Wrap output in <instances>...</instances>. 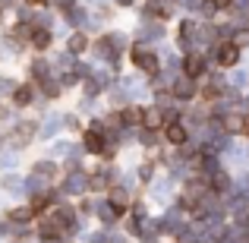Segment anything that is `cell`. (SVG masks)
Here are the masks:
<instances>
[{
  "instance_id": "cell-8",
  "label": "cell",
  "mask_w": 249,
  "mask_h": 243,
  "mask_svg": "<svg viewBox=\"0 0 249 243\" xmlns=\"http://www.w3.org/2000/svg\"><path fill=\"white\" fill-rule=\"evenodd\" d=\"M164 136H167V142H170V146H183V142H186V127L174 120V123H167Z\"/></svg>"
},
{
  "instance_id": "cell-2",
  "label": "cell",
  "mask_w": 249,
  "mask_h": 243,
  "mask_svg": "<svg viewBox=\"0 0 249 243\" xmlns=\"http://www.w3.org/2000/svg\"><path fill=\"white\" fill-rule=\"evenodd\" d=\"M104 133H98V127H91V130H85L82 133V146H85V152H91V155H104Z\"/></svg>"
},
{
  "instance_id": "cell-11",
  "label": "cell",
  "mask_w": 249,
  "mask_h": 243,
  "mask_svg": "<svg viewBox=\"0 0 249 243\" xmlns=\"http://www.w3.org/2000/svg\"><path fill=\"white\" fill-rule=\"evenodd\" d=\"M79 0H51V10H60V13H70Z\"/></svg>"
},
{
  "instance_id": "cell-1",
  "label": "cell",
  "mask_w": 249,
  "mask_h": 243,
  "mask_svg": "<svg viewBox=\"0 0 249 243\" xmlns=\"http://www.w3.org/2000/svg\"><path fill=\"white\" fill-rule=\"evenodd\" d=\"M133 63L139 70H145V73H158V57L152 54V51H145V48H133Z\"/></svg>"
},
{
  "instance_id": "cell-4",
  "label": "cell",
  "mask_w": 249,
  "mask_h": 243,
  "mask_svg": "<svg viewBox=\"0 0 249 243\" xmlns=\"http://www.w3.org/2000/svg\"><path fill=\"white\" fill-rule=\"evenodd\" d=\"M202 73H205V60H202L199 54H186V57H183V76H189V79H199Z\"/></svg>"
},
{
  "instance_id": "cell-9",
  "label": "cell",
  "mask_w": 249,
  "mask_h": 243,
  "mask_svg": "<svg viewBox=\"0 0 249 243\" xmlns=\"http://www.w3.org/2000/svg\"><path fill=\"white\" fill-rule=\"evenodd\" d=\"M221 123H224V130H227V133H246V130H249V123L243 120V117H237V114H227Z\"/></svg>"
},
{
  "instance_id": "cell-3",
  "label": "cell",
  "mask_w": 249,
  "mask_h": 243,
  "mask_svg": "<svg viewBox=\"0 0 249 243\" xmlns=\"http://www.w3.org/2000/svg\"><path fill=\"white\" fill-rule=\"evenodd\" d=\"M237 60H240V44L237 41L218 44V63H221V67H233Z\"/></svg>"
},
{
  "instance_id": "cell-5",
  "label": "cell",
  "mask_w": 249,
  "mask_h": 243,
  "mask_svg": "<svg viewBox=\"0 0 249 243\" xmlns=\"http://www.w3.org/2000/svg\"><path fill=\"white\" fill-rule=\"evenodd\" d=\"M51 41H54V32L51 29H41V25H35V32H32V38H29V44L35 51H44V48H51Z\"/></svg>"
},
{
  "instance_id": "cell-14",
  "label": "cell",
  "mask_w": 249,
  "mask_h": 243,
  "mask_svg": "<svg viewBox=\"0 0 249 243\" xmlns=\"http://www.w3.org/2000/svg\"><path fill=\"white\" fill-rule=\"evenodd\" d=\"M136 0H117V6H133Z\"/></svg>"
},
{
  "instance_id": "cell-12",
  "label": "cell",
  "mask_w": 249,
  "mask_h": 243,
  "mask_svg": "<svg viewBox=\"0 0 249 243\" xmlns=\"http://www.w3.org/2000/svg\"><path fill=\"white\" fill-rule=\"evenodd\" d=\"M25 6H32V10H51V0H25Z\"/></svg>"
},
{
  "instance_id": "cell-13",
  "label": "cell",
  "mask_w": 249,
  "mask_h": 243,
  "mask_svg": "<svg viewBox=\"0 0 249 243\" xmlns=\"http://www.w3.org/2000/svg\"><path fill=\"white\" fill-rule=\"evenodd\" d=\"M212 3H214V10H227V6H231L233 0H212Z\"/></svg>"
},
{
  "instance_id": "cell-7",
  "label": "cell",
  "mask_w": 249,
  "mask_h": 243,
  "mask_svg": "<svg viewBox=\"0 0 249 243\" xmlns=\"http://www.w3.org/2000/svg\"><path fill=\"white\" fill-rule=\"evenodd\" d=\"M67 51L73 57L85 54V51H89V35H85V32H73V35H70V41H67Z\"/></svg>"
},
{
  "instance_id": "cell-6",
  "label": "cell",
  "mask_w": 249,
  "mask_h": 243,
  "mask_svg": "<svg viewBox=\"0 0 249 243\" xmlns=\"http://www.w3.org/2000/svg\"><path fill=\"white\" fill-rule=\"evenodd\" d=\"M196 79H189V76H183L180 82H174V98H180V101H189V98L196 95Z\"/></svg>"
},
{
  "instance_id": "cell-10",
  "label": "cell",
  "mask_w": 249,
  "mask_h": 243,
  "mask_svg": "<svg viewBox=\"0 0 249 243\" xmlns=\"http://www.w3.org/2000/svg\"><path fill=\"white\" fill-rule=\"evenodd\" d=\"M13 101H16V108H25V104L32 101V85H16V92H13Z\"/></svg>"
}]
</instances>
